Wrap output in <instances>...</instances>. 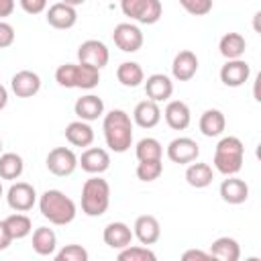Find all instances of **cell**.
Instances as JSON below:
<instances>
[{"label": "cell", "instance_id": "17", "mask_svg": "<svg viewBox=\"0 0 261 261\" xmlns=\"http://www.w3.org/2000/svg\"><path fill=\"white\" fill-rule=\"evenodd\" d=\"M198 71V57L190 49H181L171 61V75L177 82H190Z\"/></svg>", "mask_w": 261, "mask_h": 261}, {"label": "cell", "instance_id": "42", "mask_svg": "<svg viewBox=\"0 0 261 261\" xmlns=\"http://www.w3.org/2000/svg\"><path fill=\"white\" fill-rule=\"evenodd\" d=\"M14 12V0H0V20Z\"/></svg>", "mask_w": 261, "mask_h": 261}, {"label": "cell", "instance_id": "35", "mask_svg": "<svg viewBox=\"0 0 261 261\" xmlns=\"http://www.w3.org/2000/svg\"><path fill=\"white\" fill-rule=\"evenodd\" d=\"M163 173V163L161 159H151V161H139L137 163V177L141 181H155Z\"/></svg>", "mask_w": 261, "mask_h": 261}, {"label": "cell", "instance_id": "27", "mask_svg": "<svg viewBox=\"0 0 261 261\" xmlns=\"http://www.w3.org/2000/svg\"><path fill=\"white\" fill-rule=\"evenodd\" d=\"M57 249V234L49 226H39L33 230V251L41 257L55 255Z\"/></svg>", "mask_w": 261, "mask_h": 261}, {"label": "cell", "instance_id": "21", "mask_svg": "<svg viewBox=\"0 0 261 261\" xmlns=\"http://www.w3.org/2000/svg\"><path fill=\"white\" fill-rule=\"evenodd\" d=\"M163 116H165V122L169 128L173 130H184L190 126L192 122V112H190V106L181 100H171L167 102L165 110H163Z\"/></svg>", "mask_w": 261, "mask_h": 261}, {"label": "cell", "instance_id": "6", "mask_svg": "<svg viewBox=\"0 0 261 261\" xmlns=\"http://www.w3.org/2000/svg\"><path fill=\"white\" fill-rule=\"evenodd\" d=\"M120 10L141 24H155L163 14L161 0H120Z\"/></svg>", "mask_w": 261, "mask_h": 261}, {"label": "cell", "instance_id": "18", "mask_svg": "<svg viewBox=\"0 0 261 261\" xmlns=\"http://www.w3.org/2000/svg\"><path fill=\"white\" fill-rule=\"evenodd\" d=\"M220 198L226 202V204H232V206H239L243 202H247L249 198V186L245 179L237 177V175H226V179H222L220 184Z\"/></svg>", "mask_w": 261, "mask_h": 261}, {"label": "cell", "instance_id": "23", "mask_svg": "<svg viewBox=\"0 0 261 261\" xmlns=\"http://www.w3.org/2000/svg\"><path fill=\"white\" fill-rule=\"evenodd\" d=\"M159 120H161V108L157 102H153L149 98L139 102L133 110V122L141 128H153L159 124Z\"/></svg>", "mask_w": 261, "mask_h": 261}, {"label": "cell", "instance_id": "45", "mask_svg": "<svg viewBox=\"0 0 261 261\" xmlns=\"http://www.w3.org/2000/svg\"><path fill=\"white\" fill-rule=\"evenodd\" d=\"M0 198H2V181H0Z\"/></svg>", "mask_w": 261, "mask_h": 261}, {"label": "cell", "instance_id": "30", "mask_svg": "<svg viewBox=\"0 0 261 261\" xmlns=\"http://www.w3.org/2000/svg\"><path fill=\"white\" fill-rule=\"evenodd\" d=\"M116 80L124 88H137L145 82V71L137 61H122L116 67Z\"/></svg>", "mask_w": 261, "mask_h": 261}, {"label": "cell", "instance_id": "46", "mask_svg": "<svg viewBox=\"0 0 261 261\" xmlns=\"http://www.w3.org/2000/svg\"><path fill=\"white\" fill-rule=\"evenodd\" d=\"M0 153H2V139H0Z\"/></svg>", "mask_w": 261, "mask_h": 261}, {"label": "cell", "instance_id": "2", "mask_svg": "<svg viewBox=\"0 0 261 261\" xmlns=\"http://www.w3.org/2000/svg\"><path fill=\"white\" fill-rule=\"evenodd\" d=\"M39 210L43 214V218H47L51 224L57 226H65L69 222H73L77 208L75 202L65 196L61 190H47L39 196Z\"/></svg>", "mask_w": 261, "mask_h": 261}, {"label": "cell", "instance_id": "36", "mask_svg": "<svg viewBox=\"0 0 261 261\" xmlns=\"http://www.w3.org/2000/svg\"><path fill=\"white\" fill-rule=\"evenodd\" d=\"M88 251L82 245H65L61 251L55 253V261H88Z\"/></svg>", "mask_w": 261, "mask_h": 261}, {"label": "cell", "instance_id": "38", "mask_svg": "<svg viewBox=\"0 0 261 261\" xmlns=\"http://www.w3.org/2000/svg\"><path fill=\"white\" fill-rule=\"evenodd\" d=\"M14 37H16V33H14L12 24H8V22L0 20V49L10 47V45L14 43Z\"/></svg>", "mask_w": 261, "mask_h": 261}, {"label": "cell", "instance_id": "14", "mask_svg": "<svg viewBox=\"0 0 261 261\" xmlns=\"http://www.w3.org/2000/svg\"><path fill=\"white\" fill-rule=\"evenodd\" d=\"M45 18H47L49 27L59 29V31H67L77 22V10H75V6H69L65 2H55L47 8Z\"/></svg>", "mask_w": 261, "mask_h": 261}, {"label": "cell", "instance_id": "41", "mask_svg": "<svg viewBox=\"0 0 261 261\" xmlns=\"http://www.w3.org/2000/svg\"><path fill=\"white\" fill-rule=\"evenodd\" d=\"M10 243H12V237H10V232H8L6 224H4V220H0V251L8 249Z\"/></svg>", "mask_w": 261, "mask_h": 261}, {"label": "cell", "instance_id": "44", "mask_svg": "<svg viewBox=\"0 0 261 261\" xmlns=\"http://www.w3.org/2000/svg\"><path fill=\"white\" fill-rule=\"evenodd\" d=\"M61 2H65V4H69V6H80V4H84L86 0H61Z\"/></svg>", "mask_w": 261, "mask_h": 261}, {"label": "cell", "instance_id": "33", "mask_svg": "<svg viewBox=\"0 0 261 261\" xmlns=\"http://www.w3.org/2000/svg\"><path fill=\"white\" fill-rule=\"evenodd\" d=\"M135 155H137L139 161L161 159V155H163V147H161V143H159L157 139H153V137H145V139H141V141L137 143V147H135Z\"/></svg>", "mask_w": 261, "mask_h": 261}, {"label": "cell", "instance_id": "9", "mask_svg": "<svg viewBox=\"0 0 261 261\" xmlns=\"http://www.w3.org/2000/svg\"><path fill=\"white\" fill-rule=\"evenodd\" d=\"M77 61L102 69V67H106L108 61H110V51H108V47H106L102 41H98V39H88V41H84V43L77 47Z\"/></svg>", "mask_w": 261, "mask_h": 261}, {"label": "cell", "instance_id": "37", "mask_svg": "<svg viewBox=\"0 0 261 261\" xmlns=\"http://www.w3.org/2000/svg\"><path fill=\"white\" fill-rule=\"evenodd\" d=\"M179 4L192 16H204L212 10V0H179Z\"/></svg>", "mask_w": 261, "mask_h": 261}, {"label": "cell", "instance_id": "19", "mask_svg": "<svg viewBox=\"0 0 261 261\" xmlns=\"http://www.w3.org/2000/svg\"><path fill=\"white\" fill-rule=\"evenodd\" d=\"M145 94L153 102H165L173 94V82L165 73H153L145 80Z\"/></svg>", "mask_w": 261, "mask_h": 261}, {"label": "cell", "instance_id": "28", "mask_svg": "<svg viewBox=\"0 0 261 261\" xmlns=\"http://www.w3.org/2000/svg\"><path fill=\"white\" fill-rule=\"evenodd\" d=\"M247 41L241 33H224L218 41V51L224 59H241L245 55Z\"/></svg>", "mask_w": 261, "mask_h": 261}, {"label": "cell", "instance_id": "40", "mask_svg": "<svg viewBox=\"0 0 261 261\" xmlns=\"http://www.w3.org/2000/svg\"><path fill=\"white\" fill-rule=\"evenodd\" d=\"M181 259L184 261H206V259H212L210 257V253L208 251H200V249H190V251H186L184 255H181Z\"/></svg>", "mask_w": 261, "mask_h": 261}, {"label": "cell", "instance_id": "12", "mask_svg": "<svg viewBox=\"0 0 261 261\" xmlns=\"http://www.w3.org/2000/svg\"><path fill=\"white\" fill-rule=\"evenodd\" d=\"M251 75V65L241 57V59H226V63L220 67V82L228 88H241L243 84L249 82Z\"/></svg>", "mask_w": 261, "mask_h": 261}, {"label": "cell", "instance_id": "26", "mask_svg": "<svg viewBox=\"0 0 261 261\" xmlns=\"http://www.w3.org/2000/svg\"><path fill=\"white\" fill-rule=\"evenodd\" d=\"M65 139L73 147H90L94 143V128L86 120H73L65 126Z\"/></svg>", "mask_w": 261, "mask_h": 261}, {"label": "cell", "instance_id": "25", "mask_svg": "<svg viewBox=\"0 0 261 261\" xmlns=\"http://www.w3.org/2000/svg\"><path fill=\"white\" fill-rule=\"evenodd\" d=\"M212 259H222V261H239L241 259V245L232 237H218L212 241L208 249Z\"/></svg>", "mask_w": 261, "mask_h": 261}, {"label": "cell", "instance_id": "7", "mask_svg": "<svg viewBox=\"0 0 261 261\" xmlns=\"http://www.w3.org/2000/svg\"><path fill=\"white\" fill-rule=\"evenodd\" d=\"M45 165L47 169L57 175V177H67L75 171L77 167V155L69 149V147H55L47 153V159H45Z\"/></svg>", "mask_w": 261, "mask_h": 261}, {"label": "cell", "instance_id": "43", "mask_svg": "<svg viewBox=\"0 0 261 261\" xmlns=\"http://www.w3.org/2000/svg\"><path fill=\"white\" fill-rule=\"evenodd\" d=\"M6 104H8V90L0 84V110H4Z\"/></svg>", "mask_w": 261, "mask_h": 261}, {"label": "cell", "instance_id": "22", "mask_svg": "<svg viewBox=\"0 0 261 261\" xmlns=\"http://www.w3.org/2000/svg\"><path fill=\"white\" fill-rule=\"evenodd\" d=\"M73 112H75V116L80 120L92 122V120H98L104 114V102L96 94H86V96H82V98L75 100Z\"/></svg>", "mask_w": 261, "mask_h": 261}, {"label": "cell", "instance_id": "32", "mask_svg": "<svg viewBox=\"0 0 261 261\" xmlns=\"http://www.w3.org/2000/svg\"><path fill=\"white\" fill-rule=\"evenodd\" d=\"M4 224H6V228H8L10 237H12V241L24 239V237H29V234L33 232V222H31V218H29L27 214H22V212H14V214L6 216V218H4Z\"/></svg>", "mask_w": 261, "mask_h": 261}, {"label": "cell", "instance_id": "10", "mask_svg": "<svg viewBox=\"0 0 261 261\" xmlns=\"http://www.w3.org/2000/svg\"><path fill=\"white\" fill-rule=\"evenodd\" d=\"M165 153H167L169 161L179 163V165H188L200 157V145L190 137H177L167 145Z\"/></svg>", "mask_w": 261, "mask_h": 261}, {"label": "cell", "instance_id": "20", "mask_svg": "<svg viewBox=\"0 0 261 261\" xmlns=\"http://www.w3.org/2000/svg\"><path fill=\"white\" fill-rule=\"evenodd\" d=\"M102 239H104V243H106L110 249L120 251V249H124V247H128V245L133 243L135 234H133L130 226L124 224V222H108V224L104 226Z\"/></svg>", "mask_w": 261, "mask_h": 261}, {"label": "cell", "instance_id": "29", "mask_svg": "<svg viewBox=\"0 0 261 261\" xmlns=\"http://www.w3.org/2000/svg\"><path fill=\"white\" fill-rule=\"evenodd\" d=\"M214 179V171L208 163H202V161H192L188 163V169H186V181L196 188V190H202V188H208Z\"/></svg>", "mask_w": 261, "mask_h": 261}, {"label": "cell", "instance_id": "4", "mask_svg": "<svg viewBox=\"0 0 261 261\" xmlns=\"http://www.w3.org/2000/svg\"><path fill=\"white\" fill-rule=\"evenodd\" d=\"M55 82L61 88L94 90L100 84V69L88 63H63L55 69Z\"/></svg>", "mask_w": 261, "mask_h": 261}, {"label": "cell", "instance_id": "1", "mask_svg": "<svg viewBox=\"0 0 261 261\" xmlns=\"http://www.w3.org/2000/svg\"><path fill=\"white\" fill-rule=\"evenodd\" d=\"M102 130H104L106 147L110 151L126 153L130 149V145H133V120L124 110L114 108L108 114H104Z\"/></svg>", "mask_w": 261, "mask_h": 261}, {"label": "cell", "instance_id": "24", "mask_svg": "<svg viewBox=\"0 0 261 261\" xmlns=\"http://www.w3.org/2000/svg\"><path fill=\"white\" fill-rule=\"evenodd\" d=\"M198 126H200V133H202L204 137H210V139H212V137H220V135L224 133V128H226V118H224L222 110H218V108H208V110L202 112Z\"/></svg>", "mask_w": 261, "mask_h": 261}, {"label": "cell", "instance_id": "3", "mask_svg": "<svg viewBox=\"0 0 261 261\" xmlns=\"http://www.w3.org/2000/svg\"><path fill=\"white\" fill-rule=\"evenodd\" d=\"M245 161V145L239 137H222L214 149V167L222 175H237L243 169Z\"/></svg>", "mask_w": 261, "mask_h": 261}, {"label": "cell", "instance_id": "16", "mask_svg": "<svg viewBox=\"0 0 261 261\" xmlns=\"http://www.w3.org/2000/svg\"><path fill=\"white\" fill-rule=\"evenodd\" d=\"M10 90L18 98H33L41 90V77H39V73L31 71V69H20L12 75Z\"/></svg>", "mask_w": 261, "mask_h": 261}, {"label": "cell", "instance_id": "11", "mask_svg": "<svg viewBox=\"0 0 261 261\" xmlns=\"http://www.w3.org/2000/svg\"><path fill=\"white\" fill-rule=\"evenodd\" d=\"M6 202L14 212H29L37 202V192L27 181H16L6 192Z\"/></svg>", "mask_w": 261, "mask_h": 261}, {"label": "cell", "instance_id": "5", "mask_svg": "<svg viewBox=\"0 0 261 261\" xmlns=\"http://www.w3.org/2000/svg\"><path fill=\"white\" fill-rule=\"evenodd\" d=\"M110 206V186L100 175H92L82 186V212L86 216H102Z\"/></svg>", "mask_w": 261, "mask_h": 261}, {"label": "cell", "instance_id": "15", "mask_svg": "<svg viewBox=\"0 0 261 261\" xmlns=\"http://www.w3.org/2000/svg\"><path fill=\"white\" fill-rule=\"evenodd\" d=\"M133 234L139 239L141 245H155L161 239V224L153 214H141L135 220Z\"/></svg>", "mask_w": 261, "mask_h": 261}, {"label": "cell", "instance_id": "39", "mask_svg": "<svg viewBox=\"0 0 261 261\" xmlns=\"http://www.w3.org/2000/svg\"><path fill=\"white\" fill-rule=\"evenodd\" d=\"M18 2L27 14H41L43 10H47V0H18Z\"/></svg>", "mask_w": 261, "mask_h": 261}, {"label": "cell", "instance_id": "31", "mask_svg": "<svg viewBox=\"0 0 261 261\" xmlns=\"http://www.w3.org/2000/svg\"><path fill=\"white\" fill-rule=\"evenodd\" d=\"M24 171V161L18 153H0V179H18Z\"/></svg>", "mask_w": 261, "mask_h": 261}, {"label": "cell", "instance_id": "8", "mask_svg": "<svg viewBox=\"0 0 261 261\" xmlns=\"http://www.w3.org/2000/svg\"><path fill=\"white\" fill-rule=\"evenodd\" d=\"M112 41H114V45L120 51H124V53H137L143 47V41L145 39H143V33H141V29L137 24H133V22H120L112 31Z\"/></svg>", "mask_w": 261, "mask_h": 261}, {"label": "cell", "instance_id": "13", "mask_svg": "<svg viewBox=\"0 0 261 261\" xmlns=\"http://www.w3.org/2000/svg\"><path fill=\"white\" fill-rule=\"evenodd\" d=\"M77 165L86 173H90V175H100V173L108 171V167H110V155L102 147H88L77 157Z\"/></svg>", "mask_w": 261, "mask_h": 261}, {"label": "cell", "instance_id": "34", "mask_svg": "<svg viewBox=\"0 0 261 261\" xmlns=\"http://www.w3.org/2000/svg\"><path fill=\"white\" fill-rule=\"evenodd\" d=\"M157 255L147 245H128L118 251V261H155Z\"/></svg>", "mask_w": 261, "mask_h": 261}]
</instances>
